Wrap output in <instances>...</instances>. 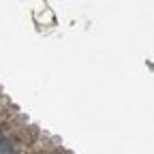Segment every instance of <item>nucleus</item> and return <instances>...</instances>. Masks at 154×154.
<instances>
[{"label": "nucleus", "mask_w": 154, "mask_h": 154, "mask_svg": "<svg viewBox=\"0 0 154 154\" xmlns=\"http://www.w3.org/2000/svg\"><path fill=\"white\" fill-rule=\"evenodd\" d=\"M13 139H11V135H7V133H2L0 131V148H5L7 143H11Z\"/></svg>", "instance_id": "1"}, {"label": "nucleus", "mask_w": 154, "mask_h": 154, "mask_svg": "<svg viewBox=\"0 0 154 154\" xmlns=\"http://www.w3.org/2000/svg\"><path fill=\"white\" fill-rule=\"evenodd\" d=\"M0 154H15V146H13V141L7 143L5 148H0Z\"/></svg>", "instance_id": "2"}]
</instances>
